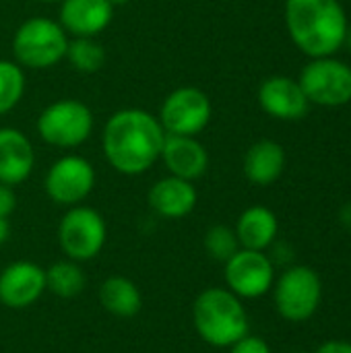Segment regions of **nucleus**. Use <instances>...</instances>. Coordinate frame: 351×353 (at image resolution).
Instances as JSON below:
<instances>
[{
	"mask_svg": "<svg viewBox=\"0 0 351 353\" xmlns=\"http://www.w3.org/2000/svg\"><path fill=\"white\" fill-rule=\"evenodd\" d=\"M197 335L211 347L230 350L250 333L248 312L242 300L228 288H207L192 304Z\"/></svg>",
	"mask_w": 351,
	"mask_h": 353,
	"instance_id": "7ed1b4c3",
	"label": "nucleus"
},
{
	"mask_svg": "<svg viewBox=\"0 0 351 353\" xmlns=\"http://www.w3.org/2000/svg\"><path fill=\"white\" fill-rule=\"evenodd\" d=\"M292 41L310 58H327L343 48L348 17L339 0H285Z\"/></svg>",
	"mask_w": 351,
	"mask_h": 353,
	"instance_id": "f03ea898",
	"label": "nucleus"
},
{
	"mask_svg": "<svg viewBox=\"0 0 351 353\" xmlns=\"http://www.w3.org/2000/svg\"><path fill=\"white\" fill-rule=\"evenodd\" d=\"M213 105L209 95L192 85L174 89L159 108V124L166 134L199 137L211 122Z\"/></svg>",
	"mask_w": 351,
	"mask_h": 353,
	"instance_id": "1a4fd4ad",
	"label": "nucleus"
},
{
	"mask_svg": "<svg viewBox=\"0 0 351 353\" xmlns=\"http://www.w3.org/2000/svg\"><path fill=\"white\" fill-rule=\"evenodd\" d=\"M159 159L163 161L170 176L188 182L203 178L209 170V151L197 137L166 134Z\"/></svg>",
	"mask_w": 351,
	"mask_h": 353,
	"instance_id": "2eb2a0df",
	"label": "nucleus"
},
{
	"mask_svg": "<svg viewBox=\"0 0 351 353\" xmlns=\"http://www.w3.org/2000/svg\"><path fill=\"white\" fill-rule=\"evenodd\" d=\"M294 353H304V352H294Z\"/></svg>",
	"mask_w": 351,
	"mask_h": 353,
	"instance_id": "473e14b6",
	"label": "nucleus"
},
{
	"mask_svg": "<svg viewBox=\"0 0 351 353\" xmlns=\"http://www.w3.org/2000/svg\"><path fill=\"white\" fill-rule=\"evenodd\" d=\"M95 126L93 112L79 99H56L46 105L35 122L37 134L46 145L58 149H74L89 141Z\"/></svg>",
	"mask_w": 351,
	"mask_h": 353,
	"instance_id": "423d86ee",
	"label": "nucleus"
},
{
	"mask_svg": "<svg viewBox=\"0 0 351 353\" xmlns=\"http://www.w3.org/2000/svg\"><path fill=\"white\" fill-rule=\"evenodd\" d=\"M114 10L110 0H62L58 23L68 37H97L110 27Z\"/></svg>",
	"mask_w": 351,
	"mask_h": 353,
	"instance_id": "4468645a",
	"label": "nucleus"
},
{
	"mask_svg": "<svg viewBox=\"0 0 351 353\" xmlns=\"http://www.w3.org/2000/svg\"><path fill=\"white\" fill-rule=\"evenodd\" d=\"M147 203L151 211L163 219H182L194 211L199 203V192L194 182L166 176L149 188Z\"/></svg>",
	"mask_w": 351,
	"mask_h": 353,
	"instance_id": "f3484780",
	"label": "nucleus"
},
{
	"mask_svg": "<svg viewBox=\"0 0 351 353\" xmlns=\"http://www.w3.org/2000/svg\"><path fill=\"white\" fill-rule=\"evenodd\" d=\"M234 232L238 236L240 248L265 252L277 240L279 221H277L275 213L269 207L252 205V207H248V209H244L240 213Z\"/></svg>",
	"mask_w": 351,
	"mask_h": 353,
	"instance_id": "a211bd4d",
	"label": "nucleus"
},
{
	"mask_svg": "<svg viewBox=\"0 0 351 353\" xmlns=\"http://www.w3.org/2000/svg\"><path fill=\"white\" fill-rule=\"evenodd\" d=\"M8 236H10V225H8V219H4V217H0V246L8 240Z\"/></svg>",
	"mask_w": 351,
	"mask_h": 353,
	"instance_id": "c85d7f7f",
	"label": "nucleus"
},
{
	"mask_svg": "<svg viewBox=\"0 0 351 353\" xmlns=\"http://www.w3.org/2000/svg\"><path fill=\"white\" fill-rule=\"evenodd\" d=\"M46 269L31 261H14L0 271V304L25 310L46 294Z\"/></svg>",
	"mask_w": 351,
	"mask_h": 353,
	"instance_id": "f8f14e48",
	"label": "nucleus"
},
{
	"mask_svg": "<svg viewBox=\"0 0 351 353\" xmlns=\"http://www.w3.org/2000/svg\"><path fill=\"white\" fill-rule=\"evenodd\" d=\"M112 4H114V8L116 6H124V4H128V0H110Z\"/></svg>",
	"mask_w": 351,
	"mask_h": 353,
	"instance_id": "7c9ffc66",
	"label": "nucleus"
},
{
	"mask_svg": "<svg viewBox=\"0 0 351 353\" xmlns=\"http://www.w3.org/2000/svg\"><path fill=\"white\" fill-rule=\"evenodd\" d=\"M108 240V225L103 215L87 205L68 207L58 223V244L66 259L74 263H89L103 250Z\"/></svg>",
	"mask_w": 351,
	"mask_h": 353,
	"instance_id": "0eeeda50",
	"label": "nucleus"
},
{
	"mask_svg": "<svg viewBox=\"0 0 351 353\" xmlns=\"http://www.w3.org/2000/svg\"><path fill=\"white\" fill-rule=\"evenodd\" d=\"M310 103L339 108L351 101V66L333 58H312L298 79Z\"/></svg>",
	"mask_w": 351,
	"mask_h": 353,
	"instance_id": "6e6552de",
	"label": "nucleus"
},
{
	"mask_svg": "<svg viewBox=\"0 0 351 353\" xmlns=\"http://www.w3.org/2000/svg\"><path fill=\"white\" fill-rule=\"evenodd\" d=\"M166 130L157 116L141 108L114 112L101 134V147L108 163L124 176L149 172L161 155Z\"/></svg>",
	"mask_w": 351,
	"mask_h": 353,
	"instance_id": "f257e3e1",
	"label": "nucleus"
},
{
	"mask_svg": "<svg viewBox=\"0 0 351 353\" xmlns=\"http://www.w3.org/2000/svg\"><path fill=\"white\" fill-rule=\"evenodd\" d=\"M203 246H205V252L217 263H228L240 250V242H238L234 228L225 223L211 225L203 238Z\"/></svg>",
	"mask_w": 351,
	"mask_h": 353,
	"instance_id": "b1692460",
	"label": "nucleus"
},
{
	"mask_svg": "<svg viewBox=\"0 0 351 353\" xmlns=\"http://www.w3.org/2000/svg\"><path fill=\"white\" fill-rule=\"evenodd\" d=\"M230 353H271V347L263 337L248 333L246 337H242L230 347Z\"/></svg>",
	"mask_w": 351,
	"mask_h": 353,
	"instance_id": "393cba45",
	"label": "nucleus"
},
{
	"mask_svg": "<svg viewBox=\"0 0 351 353\" xmlns=\"http://www.w3.org/2000/svg\"><path fill=\"white\" fill-rule=\"evenodd\" d=\"M17 209V192L14 186L0 182V217L8 219Z\"/></svg>",
	"mask_w": 351,
	"mask_h": 353,
	"instance_id": "a878e982",
	"label": "nucleus"
},
{
	"mask_svg": "<svg viewBox=\"0 0 351 353\" xmlns=\"http://www.w3.org/2000/svg\"><path fill=\"white\" fill-rule=\"evenodd\" d=\"M259 105L277 120H300L308 114L310 101L300 83L290 77H269L259 87Z\"/></svg>",
	"mask_w": 351,
	"mask_h": 353,
	"instance_id": "ddd939ff",
	"label": "nucleus"
},
{
	"mask_svg": "<svg viewBox=\"0 0 351 353\" xmlns=\"http://www.w3.org/2000/svg\"><path fill=\"white\" fill-rule=\"evenodd\" d=\"M225 288L240 300H257L267 296L275 283V265L267 252L240 248L223 263Z\"/></svg>",
	"mask_w": 351,
	"mask_h": 353,
	"instance_id": "9d476101",
	"label": "nucleus"
},
{
	"mask_svg": "<svg viewBox=\"0 0 351 353\" xmlns=\"http://www.w3.org/2000/svg\"><path fill=\"white\" fill-rule=\"evenodd\" d=\"M68 33L50 17H31L23 21L12 35V56L21 68L46 70L66 58Z\"/></svg>",
	"mask_w": 351,
	"mask_h": 353,
	"instance_id": "20e7f679",
	"label": "nucleus"
},
{
	"mask_svg": "<svg viewBox=\"0 0 351 353\" xmlns=\"http://www.w3.org/2000/svg\"><path fill=\"white\" fill-rule=\"evenodd\" d=\"M95 186V170L89 159L81 155H62L56 159L43 178L46 194L64 207L83 205Z\"/></svg>",
	"mask_w": 351,
	"mask_h": 353,
	"instance_id": "9b49d317",
	"label": "nucleus"
},
{
	"mask_svg": "<svg viewBox=\"0 0 351 353\" xmlns=\"http://www.w3.org/2000/svg\"><path fill=\"white\" fill-rule=\"evenodd\" d=\"M314 353H351V343L341 341V339H331V341H325Z\"/></svg>",
	"mask_w": 351,
	"mask_h": 353,
	"instance_id": "bb28decb",
	"label": "nucleus"
},
{
	"mask_svg": "<svg viewBox=\"0 0 351 353\" xmlns=\"http://www.w3.org/2000/svg\"><path fill=\"white\" fill-rule=\"evenodd\" d=\"M66 60L77 72L83 74H93L101 70L106 62V50L97 41V37H70L68 50H66Z\"/></svg>",
	"mask_w": 351,
	"mask_h": 353,
	"instance_id": "4be33fe9",
	"label": "nucleus"
},
{
	"mask_svg": "<svg viewBox=\"0 0 351 353\" xmlns=\"http://www.w3.org/2000/svg\"><path fill=\"white\" fill-rule=\"evenodd\" d=\"M87 285V277L81 269V263L70 259L56 261L46 269V290L62 300L77 298Z\"/></svg>",
	"mask_w": 351,
	"mask_h": 353,
	"instance_id": "412c9836",
	"label": "nucleus"
},
{
	"mask_svg": "<svg viewBox=\"0 0 351 353\" xmlns=\"http://www.w3.org/2000/svg\"><path fill=\"white\" fill-rule=\"evenodd\" d=\"M35 168V149L29 137L12 126L0 128V182L23 184Z\"/></svg>",
	"mask_w": 351,
	"mask_h": 353,
	"instance_id": "dca6fc26",
	"label": "nucleus"
},
{
	"mask_svg": "<svg viewBox=\"0 0 351 353\" xmlns=\"http://www.w3.org/2000/svg\"><path fill=\"white\" fill-rule=\"evenodd\" d=\"M25 93V72L14 60H0V116L12 112Z\"/></svg>",
	"mask_w": 351,
	"mask_h": 353,
	"instance_id": "5701e85b",
	"label": "nucleus"
},
{
	"mask_svg": "<svg viewBox=\"0 0 351 353\" xmlns=\"http://www.w3.org/2000/svg\"><path fill=\"white\" fill-rule=\"evenodd\" d=\"M37 2H62V0H37Z\"/></svg>",
	"mask_w": 351,
	"mask_h": 353,
	"instance_id": "2f4dec72",
	"label": "nucleus"
},
{
	"mask_svg": "<svg viewBox=\"0 0 351 353\" xmlns=\"http://www.w3.org/2000/svg\"><path fill=\"white\" fill-rule=\"evenodd\" d=\"M339 221H341V225H343L345 230H350L351 232V203L341 207V211H339Z\"/></svg>",
	"mask_w": 351,
	"mask_h": 353,
	"instance_id": "cd10ccee",
	"label": "nucleus"
},
{
	"mask_svg": "<svg viewBox=\"0 0 351 353\" xmlns=\"http://www.w3.org/2000/svg\"><path fill=\"white\" fill-rule=\"evenodd\" d=\"M99 302L112 316L132 319L143 308V294L132 279L124 275H110L99 285Z\"/></svg>",
	"mask_w": 351,
	"mask_h": 353,
	"instance_id": "aec40b11",
	"label": "nucleus"
},
{
	"mask_svg": "<svg viewBox=\"0 0 351 353\" xmlns=\"http://www.w3.org/2000/svg\"><path fill=\"white\" fill-rule=\"evenodd\" d=\"M343 46H348L351 52V27H348V33H345V41H343Z\"/></svg>",
	"mask_w": 351,
	"mask_h": 353,
	"instance_id": "c756f323",
	"label": "nucleus"
},
{
	"mask_svg": "<svg viewBox=\"0 0 351 353\" xmlns=\"http://www.w3.org/2000/svg\"><path fill=\"white\" fill-rule=\"evenodd\" d=\"M244 176L254 186H271L285 170V151L277 141L263 139L250 145L242 163Z\"/></svg>",
	"mask_w": 351,
	"mask_h": 353,
	"instance_id": "6ab92c4d",
	"label": "nucleus"
},
{
	"mask_svg": "<svg viewBox=\"0 0 351 353\" xmlns=\"http://www.w3.org/2000/svg\"><path fill=\"white\" fill-rule=\"evenodd\" d=\"M273 304L288 323L310 321L323 302V281L312 267L292 265L273 283Z\"/></svg>",
	"mask_w": 351,
	"mask_h": 353,
	"instance_id": "39448f33",
	"label": "nucleus"
}]
</instances>
